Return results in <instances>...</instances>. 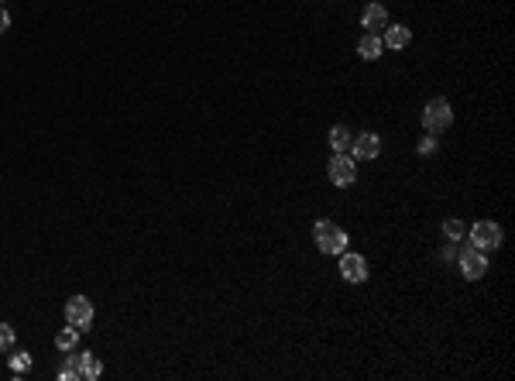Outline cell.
<instances>
[{
  "label": "cell",
  "mask_w": 515,
  "mask_h": 381,
  "mask_svg": "<svg viewBox=\"0 0 515 381\" xmlns=\"http://www.w3.org/2000/svg\"><path fill=\"white\" fill-rule=\"evenodd\" d=\"M313 237H316V247H320L323 254H344V247H347L344 227H337V223H330V220H316V223H313Z\"/></svg>",
  "instance_id": "6da1fadb"
},
{
  "label": "cell",
  "mask_w": 515,
  "mask_h": 381,
  "mask_svg": "<svg viewBox=\"0 0 515 381\" xmlns=\"http://www.w3.org/2000/svg\"><path fill=\"white\" fill-rule=\"evenodd\" d=\"M453 124V110H450V103L443 100V97H433L429 103H426V110H423V127H426V134H443L447 127Z\"/></svg>",
  "instance_id": "7a4b0ae2"
},
{
  "label": "cell",
  "mask_w": 515,
  "mask_h": 381,
  "mask_svg": "<svg viewBox=\"0 0 515 381\" xmlns=\"http://www.w3.org/2000/svg\"><path fill=\"white\" fill-rule=\"evenodd\" d=\"M327 175H330V182L334 186H354V179H357V158L351 155V151H337L334 158H330V165H327Z\"/></svg>",
  "instance_id": "3957f363"
},
{
  "label": "cell",
  "mask_w": 515,
  "mask_h": 381,
  "mask_svg": "<svg viewBox=\"0 0 515 381\" xmlns=\"http://www.w3.org/2000/svg\"><path fill=\"white\" fill-rule=\"evenodd\" d=\"M470 247H477V251H498L501 247V227L494 223V220H477L474 227H470Z\"/></svg>",
  "instance_id": "277c9868"
},
{
  "label": "cell",
  "mask_w": 515,
  "mask_h": 381,
  "mask_svg": "<svg viewBox=\"0 0 515 381\" xmlns=\"http://www.w3.org/2000/svg\"><path fill=\"white\" fill-rule=\"evenodd\" d=\"M66 319H69L76 330H90V323H93V302H90L86 295H73V299L66 302Z\"/></svg>",
  "instance_id": "5b68a950"
},
{
  "label": "cell",
  "mask_w": 515,
  "mask_h": 381,
  "mask_svg": "<svg viewBox=\"0 0 515 381\" xmlns=\"http://www.w3.org/2000/svg\"><path fill=\"white\" fill-rule=\"evenodd\" d=\"M351 155H354V158H361V162L378 158V155H381V138H378L375 131L354 134V141H351Z\"/></svg>",
  "instance_id": "8992f818"
},
{
  "label": "cell",
  "mask_w": 515,
  "mask_h": 381,
  "mask_svg": "<svg viewBox=\"0 0 515 381\" xmlns=\"http://www.w3.org/2000/svg\"><path fill=\"white\" fill-rule=\"evenodd\" d=\"M460 271H464V278L477 282V278L488 271V254L477 251V247H464V251H460Z\"/></svg>",
  "instance_id": "52a82bcc"
},
{
  "label": "cell",
  "mask_w": 515,
  "mask_h": 381,
  "mask_svg": "<svg viewBox=\"0 0 515 381\" xmlns=\"http://www.w3.org/2000/svg\"><path fill=\"white\" fill-rule=\"evenodd\" d=\"M340 275L347 278V282H354V285H361V282H368V261H364V254H357V251H344L340 254Z\"/></svg>",
  "instance_id": "ba28073f"
},
{
  "label": "cell",
  "mask_w": 515,
  "mask_h": 381,
  "mask_svg": "<svg viewBox=\"0 0 515 381\" xmlns=\"http://www.w3.org/2000/svg\"><path fill=\"white\" fill-rule=\"evenodd\" d=\"M361 25L368 28V35H378V32L388 25V11H385L381 4H368V8H364V18H361Z\"/></svg>",
  "instance_id": "9c48e42d"
},
{
  "label": "cell",
  "mask_w": 515,
  "mask_h": 381,
  "mask_svg": "<svg viewBox=\"0 0 515 381\" xmlns=\"http://www.w3.org/2000/svg\"><path fill=\"white\" fill-rule=\"evenodd\" d=\"M409 42H412V32H409L405 25H392V28H385V38H381V45H385V49L402 52Z\"/></svg>",
  "instance_id": "30bf717a"
},
{
  "label": "cell",
  "mask_w": 515,
  "mask_h": 381,
  "mask_svg": "<svg viewBox=\"0 0 515 381\" xmlns=\"http://www.w3.org/2000/svg\"><path fill=\"white\" fill-rule=\"evenodd\" d=\"M76 367H79V381H97L100 378V360H97V354H90V350H83V354H76Z\"/></svg>",
  "instance_id": "8fae6325"
},
{
  "label": "cell",
  "mask_w": 515,
  "mask_h": 381,
  "mask_svg": "<svg viewBox=\"0 0 515 381\" xmlns=\"http://www.w3.org/2000/svg\"><path fill=\"white\" fill-rule=\"evenodd\" d=\"M357 56H361L364 62H375V59H381V56H385V45H381V38H378V35H364V38L357 42Z\"/></svg>",
  "instance_id": "7c38bea8"
},
{
  "label": "cell",
  "mask_w": 515,
  "mask_h": 381,
  "mask_svg": "<svg viewBox=\"0 0 515 381\" xmlns=\"http://www.w3.org/2000/svg\"><path fill=\"white\" fill-rule=\"evenodd\" d=\"M351 141H354V131L347 124H334L330 127V148L334 151H351Z\"/></svg>",
  "instance_id": "4fadbf2b"
},
{
  "label": "cell",
  "mask_w": 515,
  "mask_h": 381,
  "mask_svg": "<svg viewBox=\"0 0 515 381\" xmlns=\"http://www.w3.org/2000/svg\"><path fill=\"white\" fill-rule=\"evenodd\" d=\"M76 343H79V330H76L73 323H69L66 330H59V333H55V347H59V350H73Z\"/></svg>",
  "instance_id": "5bb4252c"
},
{
  "label": "cell",
  "mask_w": 515,
  "mask_h": 381,
  "mask_svg": "<svg viewBox=\"0 0 515 381\" xmlns=\"http://www.w3.org/2000/svg\"><path fill=\"white\" fill-rule=\"evenodd\" d=\"M443 234H447V241H460L464 234H467V227H464V220H443Z\"/></svg>",
  "instance_id": "9a60e30c"
},
{
  "label": "cell",
  "mask_w": 515,
  "mask_h": 381,
  "mask_svg": "<svg viewBox=\"0 0 515 381\" xmlns=\"http://www.w3.org/2000/svg\"><path fill=\"white\" fill-rule=\"evenodd\" d=\"M28 367H32V354H28V350H21V354L11 357V371H14V374H25Z\"/></svg>",
  "instance_id": "2e32d148"
},
{
  "label": "cell",
  "mask_w": 515,
  "mask_h": 381,
  "mask_svg": "<svg viewBox=\"0 0 515 381\" xmlns=\"http://www.w3.org/2000/svg\"><path fill=\"white\" fill-rule=\"evenodd\" d=\"M59 378H62V381H79V367H76V357H66V364H62Z\"/></svg>",
  "instance_id": "e0dca14e"
},
{
  "label": "cell",
  "mask_w": 515,
  "mask_h": 381,
  "mask_svg": "<svg viewBox=\"0 0 515 381\" xmlns=\"http://www.w3.org/2000/svg\"><path fill=\"white\" fill-rule=\"evenodd\" d=\"M11 347H14V326L0 323V350H11Z\"/></svg>",
  "instance_id": "ac0fdd59"
},
{
  "label": "cell",
  "mask_w": 515,
  "mask_h": 381,
  "mask_svg": "<svg viewBox=\"0 0 515 381\" xmlns=\"http://www.w3.org/2000/svg\"><path fill=\"white\" fill-rule=\"evenodd\" d=\"M433 145H436V141H433V134H429V138H423V141H419V151H423V155H429V151H433Z\"/></svg>",
  "instance_id": "d6986e66"
},
{
  "label": "cell",
  "mask_w": 515,
  "mask_h": 381,
  "mask_svg": "<svg viewBox=\"0 0 515 381\" xmlns=\"http://www.w3.org/2000/svg\"><path fill=\"white\" fill-rule=\"evenodd\" d=\"M8 25H11V14H8L4 8H0V35H4V32H8Z\"/></svg>",
  "instance_id": "ffe728a7"
}]
</instances>
